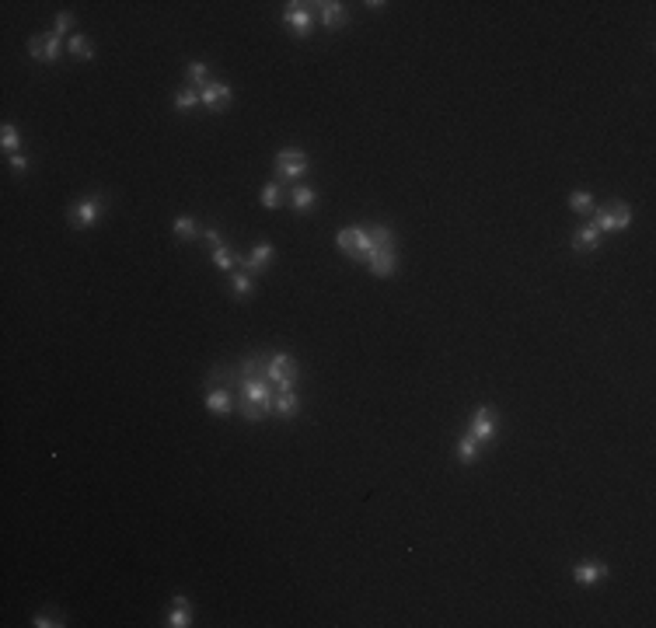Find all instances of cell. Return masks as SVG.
Instances as JSON below:
<instances>
[{
  "instance_id": "obj_4",
  "label": "cell",
  "mask_w": 656,
  "mask_h": 628,
  "mask_svg": "<svg viewBox=\"0 0 656 628\" xmlns=\"http://www.w3.org/2000/svg\"><path fill=\"white\" fill-rule=\"evenodd\" d=\"M102 213H105V196H84V199H77V203L70 206L67 220H70L74 227H94Z\"/></svg>"
},
{
  "instance_id": "obj_15",
  "label": "cell",
  "mask_w": 656,
  "mask_h": 628,
  "mask_svg": "<svg viewBox=\"0 0 656 628\" xmlns=\"http://www.w3.org/2000/svg\"><path fill=\"white\" fill-rule=\"evenodd\" d=\"M360 241H363V227H339V234H335V245L346 251L349 258H356Z\"/></svg>"
},
{
  "instance_id": "obj_18",
  "label": "cell",
  "mask_w": 656,
  "mask_h": 628,
  "mask_svg": "<svg viewBox=\"0 0 656 628\" xmlns=\"http://www.w3.org/2000/svg\"><path fill=\"white\" fill-rule=\"evenodd\" d=\"M206 84H209V67H206L203 60H192V63L185 67V87H192V91H203Z\"/></svg>"
},
{
  "instance_id": "obj_16",
  "label": "cell",
  "mask_w": 656,
  "mask_h": 628,
  "mask_svg": "<svg viewBox=\"0 0 656 628\" xmlns=\"http://www.w3.org/2000/svg\"><path fill=\"white\" fill-rule=\"evenodd\" d=\"M315 203H318V192H315L311 185H293V192H290V206L297 209V213H311Z\"/></svg>"
},
{
  "instance_id": "obj_19",
  "label": "cell",
  "mask_w": 656,
  "mask_h": 628,
  "mask_svg": "<svg viewBox=\"0 0 656 628\" xmlns=\"http://www.w3.org/2000/svg\"><path fill=\"white\" fill-rule=\"evenodd\" d=\"M479 458H482V447H479V440H475L471 433H464V436L457 440V461H461V464H475Z\"/></svg>"
},
{
  "instance_id": "obj_17",
  "label": "cell",
  "mask_w": 656,
  "mask_h": 628,
  "mask_svg": "<svg viewBox=\"0 0 656 628\" xmlns=\"http://www.w3.org/2000/svg\"><path fill=\"white\" fill-rule=\"evenodd\" d=\"M597 245H601V231L594 224H583L573 234V251H597Z\"/></svg>"
},
{
  "instance_id": "obj_27",
  "label": "cell",
  "mask_w": 656,
  "mask_h": 628,
  "mask_svg": "<svg viewBox=\"0 0 656 628\" xmlns=\"http://www.w3.org/2000/svg\"><path fill=\"white\" fill-rule=\"evenodd\" d=\"M67 49L74 53V56H81V60H94V49H91V42L84 39V35H70V42H67Z\"/></svg>"
},
{
  "instance_id": "obj_9",
  "label": "cell",
  "mask_w": 656,
  "mask_h": 628,
  "mask_svg": "<svg viewBox=\"0 0 656 628\" xmlns=\"http://www.w3.org/2000/svg\"><path fill=\"white\" fill-rule=\"evenodd\" d=\"M273 258H276V248H273L269 241H262V245H255V248H251V255L241 258V265H245L248 276H258V272H266V269L273 265Z\"/></svg>"
},
{
  "instance_id": "obj_29",
  "label": "cell",
  "mask_w": 656,
  "mask_h": 628,
  "mask_svg": "<svg viewBox=\"0 0 656 628\" xmlns=\"http://www.w3.org/2000/svg\"><path fill=\"white\" fill-rule=\"evenodd\" d=\"M611 220H615V231H625L628 224H632V209H628V203H611Z\"/></svg>"
},
{
  "instance_id": "obj_32",
  "label": "cell",
  "mask_w": 656,
  "mask_h": 628,
  "mask_svg": "<svg viewBox=\"0 0 656 628\" xmlns=\"http://www.w3.org/2000/svg\"><path fill=\"white\" fill-rule=\"evenodd\" d=\"M67 32H74V14H67V11H63V14H56V25H53V35H60V39H63Z\"/></svg>"
},
{
  "instance_id": "obj_6",
  "label": "cell",
  "mask_w": 656,
  "mask_h": 628,
  "mask_svg": "<svg viewBox=\"0 0 656 628\" xmlns=\"http://www.w3.org/2000/svg\"><path fill=\"white\" fill-rule=\"evenodd\" d=\"M283 25H287L293 35H300V39H307L311 35V28H315V14H311V4H287V11H283Z\"/></svg>"
},
{
  "instance_id": "obj_5",
  "label": "cell",
  "mask_w": 656,
  "mask_h": 628,
  "mask_svg": "<svg viewBox=\"0 0 656 628\" xmlns=\"http://www.w3.org/2000/svg\"><path fill=\"white\" fill-rule=\"evenodd\" d=\"M273 165H276V175H280V178L297 182V178H304V175H307L311 161H307V154H304V150H280Z\"/></svg>"
},
{
  "instance_id": "obj_34",
  "label": "cell",
  "mask_w": 656,
  "mask_h": 628,
  "mask_svg": "<svg viewBox=\"0 0 656 628\" xmlns=\"http://www.w3.org/2000/svg\"><path fill=\"white\" fill-rule=\"evenodd\" d=\"M28 56L45 60V35H32V39H28Z\"/></svg>"
},
{
  "instance_id": "obj_23",
  "label": "cell",
  "mask_w": 656,
  "mask_h": 628,
  "mask_svg": "<svg viewBox=\"0 0 656 628\" xmlns=\"http://www.w3.org/2000/svg\"><path fill=\"white\" fill-rule=\"evenodd\" d=\"M209 258H213V265L217 269H234V262H241V255L234 248H227V245H220V248L209 251Z\"/></svg>"
},
{
  "instance_id": "obj_30",
  "label": "cell",
  "mask_w": 656,
  "mask_h": 628,
  "mask_svg": "<svg viewBox=\"0 0 656 628\" xmlns=\"http://www.w3.org/2000/svg\"><path fill=\"white\" fill-rule=\"evenodd\" d=\"M32 625L35 628H63V618H60L56 611H39V615L32 618Z\"/></svg>"
},
{
  "instance_id": "obj_10",
  "label": "cell",
  "mask_w": 656,
  "mask_h": 628,
  "mask_svg": "<svg viewBox=\"0 0 656 628\" xmlns=\"http://www.w3.org/2000/svg\"><path fill=\"white\" fill-rule=\"evenodd\" d=\"M206 409L213 416H231L234 412V395L227 387H206Z\"/></svg>"
},
{
  "instance_id": "obj_14",
  "label": "cell",
  "mask_w": 656,
  "mask_h": 628,
  "mask_svg": "<svg viewBox=\"0 0 656 628\" xmlns=\"http://www.w3.org/2000/svg\"><path fill=\"white\" fill-rule=\"evenodd\" d=\"M273 412L280 419H293L300 412V395H297V391H280V395L273 398Z\"/></svg>"
},
{
  "instance_id": "obj_26",
  "label": "cell",
  "mask_w": 656,
  "mask_h": 628,
  "mask_svg": "<svg viewBox=\"0 0 656 628\" xmlns=\"http://www.w3.org/2000/svg\"><path fill=\"white\" fill-rule=\"evenodd\" d=\"M262 206L266 209H280L283 206V189H280L276 182H269V185L262 189Z\"/></svg>"
},
{
  "instance_id": "obj_20",
  "label": "cell",
  "mask_w": 656,
  "mask_h": 628,
  "mask_svg": "<svg viewBox=\"0 0 656 628\" xmlns=\"http://www.w3.org/2000/svg\"><path fill=\"white\" fill-rule=\"evenodd\" d=\"M171 234H175V241H192V238L199 234V227H196V220H192V216H175Z\"/></svg>"
},
{
  "instance_id": "obj_33",
  "label": "cell",
  "mask_w": 656,
  "mask_h": 628,
  "mask_svg": "<svg viewBox=\"0 0 656 628\" xmlns=\"http://www.w3.org/2000/svg\"><path fill=\"white\" fill-rule=\"evenodd\" d=\"M199 238H203L206 245H209V251L224 245V238H220V231H217V227H203V231H199Z\"/></svg>"
},
{
  "instance_id": "obj_12",
  "label": "cell",
  "mask_w": 656,
  "mask_h": 628,
  "mask_svg": "<svg viewBox=\"0 0 656 628\" xmlns=\"http://www.w3.org/2000/svg\"><path fill=\"white\" fill-rule=\"evenodd\" d=\"M367 265H370V272H373L377 280H388V276L398 269V255H395V248H384V251H377Z\"/></svg>"
},
{
  "instance_id": "obj_2",
  "label": "cell",
  "mask_w": 656,
  "mask_h": 628,
  "mask_svg": "<svg viewBox=\"0 0 656 628\" xmlns=\"http://www.w3.org/2000/svg\"><path fill=\"white\" fill-rule=\"evenodd\" d=\"M238 391H241V402L245 405H258V409H266V412H273V384L266 380V377H241L238 380Z\"/></svg>"
},
{
  "instance_id": "obj_11",
  "label": "cell",
  "mask_w": 656,
  "mask_h": 628,
  "mask_svg": "<svg viewBox=\"0 0 656 628\" xmlns=\"http://www.w3.org/2000/svg\"><path fill=\"white\" fill-rule=\"evenodd\" d=\"M604 576H608V566L604 562H594V558L590 562H576V569H573V580L579 586H594L597 580H604Z\"/></svg>"
},
{
  "instance_id": "obj_8",
  "label": "cell",
  "mask_w": 656,
  "mask_h": 628,
  "mask_svg": "<svg viewBox=\"0 0 656 628\" xmlns=\"http://www.w3.org/2000/svg\"><path fill=\"white\" fill-rule=\"evenodd\" d=\"M231 84H224V81H209L199 91V105H203L206 112H224L227 105H231Z\"/></svg>"
},
{
  "instance_id": "obj_13",
  "label": "cell",
  "mask_w": 656,
  "mask_h": 628,
  "mask_svg": "<svg viewBox=\"0 0 656 628\" xmlns=\"http://www.w3.org/2000/svg\"><path fill=\"white\" fill-rule=\"evenodd\" d=\"M315 7H322V21H325V28H346V21H349L346 4H339V0H325V4H315Z\"/></svg>"
},
{
  "instance_id": "obj_28",
  "label": "cell",
  "mask_w": 656,
  "mask_h": 628,
  "mask_svg": "<svg viewBox=\"0 0 656 628\" xmlns=\"http://www.w3.org/2000/svg\"><path fill=\"white\" fill-rule=\"evenodd\" d=\"M231 290H234V297H251V293H255V280H251L248 272H234Z\"/></svg>"
},
{
  "instance_id": "obj_21",
  "label": "cell",
  "mask_w": 656,
  "mask_h": 628,
  "mask_svg": "<svg viewBox=\"0 0 656 628\" xmlns=\"http://www.w3.org/2000/svg\"><path fill=\"white\" fill-rule=\"evenodd\" d=\"M168 628H189L192 625V607L189 604H171V611H168V622H164Z\"/></svg>"
},
{
  "instance_id": "obj_35",
  "label": "cell",
  "mask_w": 656,
  "mask_h": 628,
  "mask_svg": "<svg viewBox=\"0 0 656 628\" xmlns=\"http://www.w3.org/2000/svg\"><path fill=\"white\" fill-rule=\"evenodd\" d=\"M7 161H11V167H14L18 175H25V171H28V158H25V154H11Z\"/></svg>"
},
{
  "instance_id": "obj_25",
  "label": "cell",
  "mask_w": 656,
  "mask_h": 628,
  "mask_svg": "<svg viewBox=\"0 0 656 628\" xmlns=\"http://www.w3.org/2000/svg\"><path fill=\"white\" fill-rule=\"evenodd\" d=\"M569 209L573 213H594L597 206H594V196L590 192H579L576 189V192H569Z\"/></svg>"
},
{
  "instance_id": "obj_22",
  "label": "cell",
  "mask_w": 656,
  "mask_h": 628,
  "mask_svg": "<svg viewBox=\"0 0 656 628\" xmlns=\"http://www.w3.org/2000/svg\"><path fill=\"white\" fill-rule=\"evenodd\" d=\"M0 147H4V154H7V158L21 150V133H18L11 123H4V129H0Z\"/></svg>"
},
{
  "instance_id": "obj_1",
  "label": "cell",
  "mask_w": 656,
  "mask_h": 628,
  "mask_svg": "<svg viewBox=\"0 0 656 628\" xmlns=\"http://www.w3.org/2000/svg\"><path fill=\"white\" fill-rule=\"evenodd\" d=\"M262 377H266L273 387H280V391H293V387H297V380H300V370H297V360H293V356L276 353V356H269V360H266Z\"/></svg>"
},
{
  "instance_id": "obj_31",
  "label": "cell",
  "mask_w": 656,
  "mask_h": 628,
  "mask_svg": "<svg viewBox=\"0 0 656 628\" xmlns=\"http://www.w3.org/2000/svg\"><path fill=\"white\" fill-rule=\"evenodd\" d=\"M63 56V42H60V35H45V63H56Z\"/></svg>"
},
{
  "instance_id": "obj_3",
  "label": "cell",
  "mask_w": 656,
  "mask_h": 628,
  "mask_svg": "<svg viewBox=\"0 0 656 628\" xmlns=\"http://www.w3.org/2000/svg\"><path fill=\"white\" fill-rule=\"evenodd\" d=\"M384 248H395L391 227H363V241L356 248V262H370L377 251H384Z\"/></svg>"
},
{
  "instance_id": "obj_7",
  "label": "cell",
  "mask_w": 656,
  "mask_h": 628,
  "mask_svg": "<svg viewBox=\"0 0 656 628\" xmlns=\"http://www.w3.org/2000/svg\"><path fill=\"white\" fill-rule=\"evenodd\" d=\"M496 429H499V416L492 412L489 405H482V409L471 416V422H468V433H471L479 444H489V440H496Z\"/></svg>"
},
{
  "instance_id": "obj_24",
  "label": "cell",
  "mask_w": 656,
  "mask_h": 628,
  "mask_svg": "<svg viewBox=\"0 0 656 628\" xmlns=\"http://www.w3.org/2000/svg\"><path fill=\"white\" fill-rule=\"evenodd\" d=\"M199 105V91H192V87H182L178 94H175V109L178 112H192Z\"/></svg>"
}]
</instances>
